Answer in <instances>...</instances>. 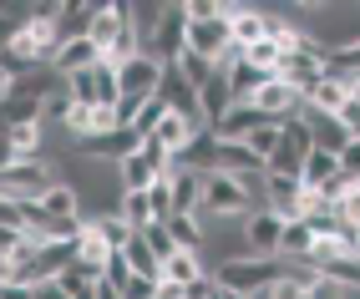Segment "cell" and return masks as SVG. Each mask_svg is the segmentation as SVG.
<instances>
[{
  "mask_svg": "<svg viewBox=\"0 0 360 299\" xmlns=\"http://www.w3.org/2000/svg\"><path fill=\"white\" fill-rule=\"evenodd\" d=\"M269 294H274V299H315V289H304V284H295V279H279Z\"/></svg>",
  "mask_w": 360,
  "mask_h": 299,
  "instance_id": "cell-45",
  "label": "cell"
},
{
  "mask_svg": "<svg viewBox=\"0 0 360 299\" xmlns=\"http://www.w3.org/2000/svg\"><path fill=\"white\" fill-rule=\"evenodd\" d=\"M229 46H233V36H229L224 6H219V15H208V20H188V51H193V56H203V61L219 66L229 56Z\"/></svg>",
  "mask_w": 360,
  "mask_h": 299,
  "instance_id": "cell-7",
  "label": "cell"
},
{
  "mask_svg": "<svg viewBox=\"0 0 360 299\" xmlns=\"http://www.w3.org/2000/svg\"><path fill=\"white\" fill-rule=\"evenodd\" d=\"M335 122L345 127V137H360V96H345V107L335 112Z\"/></svg>",
  "mask_w": 360,
  "mask_h": 299,
  "instance_id": "cell-43",
  "label": "cell"
},
{
  "mask_svg": "<svg viewBox=\"0 0 360 299\" xmlns=\"http://www.w3.org/2000/svg\"><path fill=\"white\" fill-rule=\"evenodd\" d=\"M279 137H284V122H259V127L244 137V147H249L259 163H269V158H274V147H279Z\"/></svg>",
  "mask_w": 360,
  "mask_h": 299,
  "instance_id": "cell-33",
  "label": "cell"
},
{
  "mask_svg": "<svg viewBox=\"0 0 360 299\" xmlns=\"http://www.w3.org/2000/svg\"><path fill=\"white\" fill-rule=\"evenodd\" d=\"M300 198H304L300 178H274V172H264V208L269 213H279L284 223L300 218Z\"/></svg>",
  "mask_w": 360,
  "mask_h": 299,
  "instance_id": "cell-11",
  "label": "cell"
},
{
  "mask_svg": "<svg viewBox=\"0 0 360 299\" xmlns=\"http://www.w3.org/2000/svg\"><path fill=\"white\" fill-rule=\"evenodd\" d=\"M167 188H173V213H203V172L178 167Z\"/></svg>",
  "mask_w": 360,
  "mask_h": 299,
  "instance_id": "cell-19",
  "label": "cell"
},
{
  "mask_svg": "<svg viewBox=\"0 0 360 299\" xmlns=\"http://www.w3.org/2000/svg\"><path fill=\"white\" fill-rule=\"evenodd\" d=\"M345 96H350V91H345L340 82H330V77H320L315 87H309V96H304V107H309V112H325V117H335V112L345 107Z\"/></svg>",
  "mask_w": 360,
  "mask_h": 299,
  "instance_id": "cell-29",
  "label": "cell"
},
{
  "mask_svg": "<svg viewBox=\"0 0 360 299\" xmlns=\"http://www.w3.org/2000/svg\"><path fill=\"white\" fill-rule=\"evenodd\" d=\"M102 61V51L91 46V36H82V41H66L61 51H56V77H77V71H91Z\"/></svg>",
  "mask_w": 360,
  "mask_h": 299,
  "instance_id": "cell-23",
  "label": "cell"
},
{
  "mask_svg": "<svg viewBox=\"0 0 360 299\" xmlns=\"http://www.w3.org/2000/svg\"><path fill=\"white\" fill-rule=\"evenodd\" d=\"M31 299H71V294H66V289H61V284L51 279V284H41V289H31Z\"/></svg>",
  "mask_w": 360,
  "mask_h": 299,
  "instance_id": "cell-50",
  "label": "cell"
},
{
  "mask_svg": "<svg viewBox=\"0 0 360 299\" xmlns=\"http://www.w3.org/2000/svg\"><path fill=\"white\" fill-rule=\"evenodd\" d=\"M330 213H335V223H340V229H360V183H355Z\"/></svg>",
  "mask_w": 360,
  "mask_h": 299,
  "instance_id": "cell-39",
  "label": "cell"
},
{
  "mask_svg": "<svg viewBox=\"0 0 360 299\" xmlns=\"http://www.w3.org/2000/svg\"><path fill=\"white\" fill-rule=\"evenodd\" d=\"M335 172H340V158H335V153H320V147H315V153L304 158V167H300V183L315 193L325 178H335Z\"/></svg>",
  "mask_w": 360,
  "mask_h": 299,
  "instance_id": "cell-32",
  "label": "cell"
},
{
  "mask_svg": "<svg viewBox=\"0 0 360 299\" xmlns=\"http://www.w3.org/2000/svg\"><path fill=\"white\" fill-rule=\"evenodd\" d=\"M91 229H97V234L107 238V248H112V254H117V248H122V243L132 238V229L122 223V213H102V218H91Z\"/></svg>",
  "mask_w": 360,
  "mask_h": 299,
  "instance_id": "cell-35",
  "label": "cell"
},
{
  "mask_svg": "<svg viewBox=\"0 0 360 299\" xmlns=\"http://www.w3.org/2000/svg\"><path fill=\"white\" fill-rule=\"evenodd\" d=\"M350 188H355V178H350V172L340 167V172H335V178H325L315 193H320V203H325V208H335V203H340V198H345Z\"/></svg>",
  "mask_w": 360,
  "mask_h": 299,
  "instance_id": "cell-38",
  "label": "cell"
},
{
  "mask_svg": "<svg viewBox=\"0 0 360 299\" xmlns=\"http://www.w3.org/2000/svg\"><path fill=\"white\" fill-rule=\"evenodd\" d=\"M71 107H77V102H71V91H66V82L51 91V96H46V102H41V112H46V122H66V112Z\"/></svg>",
  "mask_w": 360,
  "mask_h": 299,
  "instance_id": "cell-41",
  "label": "cell"
},
{
  "mask_svg": "<svg viewBox=\"0 0 360 299\" xmlns=\"http://www.w3.org/2000/svg\"><path fill=\"white\" fill-rule=\"evenodd\" d=\"M224 77H229V91H233V102H254V91L264 87V82H274L269 77V71H259V66H249L244 56H238L229 71H224Z\"/></svg>",
  "mask_w": 360,
  "mask_h": 299,
  "instance_id": "cell-25",
  "label": "cell"
},
{
  "mask_svg": "<svg viewBox=\"0 0 360 299\" xmlns=\"http://www.w3.org/2000/svg\"><path fill=\"white\" fill-rule=\"evenodd\" d=\"M162 229L173 234V243L183 248V254H203V243H208V218L203 213H173Z\"/></svg>",
  "mask_w": 360,
  "mask_h": 299,
  "instance_id": "cell-17",
  "label": "cell"
},
{
  "mask_svg": "<svg viewBox=\"0 0 360 299\" xmlns=\"http://www.w3.org/2000/svg\"><path fill=\"white\" fill-rule=\"evenodd\" d=\"M178 167H193V172H213V167H219V132H213V127H203L193 142H188L183 147V153H178Z\"/></svg>",
  "mask_w": 360,
  "mask_h": 299,
  "instance_id": "cell-22",
  "label": "cell"
},
{
  "mask_svg": "<svg viewBox=\"0 0 360 299\" xmlns=\"http://www.w3.org/2000/svg\"><path fill=\"white\" fill-rule=\"evenodd\" d=\"M224 15H229L233 51H249V46H259V41H264V6H238V0H229Z\"/></svg>",
  "mask_w": 360,
  "mask_h": 299,
  "instance_id": "cell-10",
  "label": "cell"
},
{
  "mask_svg": "<svg viewBox=\"0 0 360 299\" xmlns=\"http://www.w3.org/2000/svg\"><path fill=\"white\" fill-rule=\"evenodd\" d=\"M183 51H188V11H183V6H162L158 31L142 41V56H153V61H162V66H173Z\"/></svg>",
  "mask_w": 360,
  "mask_h": 299,
  "instance_id": "cell-3",
  "label": "cell"
},
{
  "mask_svg": "<svg viewBox=\"0 0 360 299\" xmlns=\"http://www.w3.org/2000/svg\"><path fill=\"white\" fill-rule=\"evenodd\" d=\"M77 264H82V269H91V274H97V279H102V274H107V264H112V248H107V238H102L97 229H91V223H86V234H82Z\"/></svg>",
  "mask_w": 360,
  "mask_h": 299,
  "instance_id": "cell-27",
  "label": "cell"
},
{
  "mask_svg": "<svg viewBox=\"0 0 360 299\" xmlns=\"http://www.w3.org/2000/svg\"><path fill=\"white\" fill-rule=\"evenodd\" d=\"M309 153H315L309 127L295 117V122H284V137H279V147H274V158L264 163V172H274V178H300V167H304Z\"/></svg>",
  "mask_w": 360,
  "mask_h": 299,
  "instance_id": "cell-5",
  "label": "cell"
},
{
  "mask_svg": "<svg viewBox=\"0 0 360 299\" xmlns=\"http://www.w3.org/2000/svg\"><path fill=\"white\" fill-rule=\"evenodd\" d=\"M309 248H315V223L309 218H290L279 234V259L284 264H309Z\"/></svg>",
  "mask_w": 360,
  "mask_h": 299,
  "instance_id": "cell-16",
  "label": "cell"
},
{
  "mask_svg": "<svg viewBox=\"0 0 360 299\" xmlns=\"http://www.w3.org/2000/svg\"><path fill=\"white\" fill-rule=\"evenodd\" d=\"M0 299H31L26 284H0Z\"/></svg>",
  "mask_w": 360,
  "mask_h": 299,
  "instance_id": "cell-53",
  "label": "cell"
},
{
  "mask_svg": "<svg viewBox=\"0 0 360 299\" xmlns=\"http://www.w3.org/2000/svg\"><path fill=\"white\" fill-rule=\"evenodd\" d=\"M233 107H238V102H233V91H229V77H224V71H219L213 82L198 87V122H203V127H219V122H224Z\"/></svg>",
  "mask_w": 360,
  "mask_h": 299,
  "instance_id": "cell-12",
  "label": "cell"
},
{
  "mask_svg": "<svg viewBox=\"0 0 360 299\" xmlns=\"http://www.w3.org/2000/svg\"><path fill=\"white\" fill-rule=\"evenodd\" d=\"M117 87H122V96H132V102H153L158 87H162V61L153 56H132L117 66Z\"/></svg>",
  "mask_w": 360,
  "mask_h": 299,
  "instance_id": "cell-8",
  "label": "cell"
},
{
  "mask_svg": "<svg viewBox=\"0 0 360 299\" xmlns=\"http://www.w3.org/2000/svg\"><path fill=\"white\" fill-rule=\"evenodd\" d=\"M15 163V147H11V137H6V127H0V172H6Z\"/></svg>",
  "mask_w": 360,
  "mask_h": 299,
  "instance_id": "cell-51",
  "label": "cell"
},
{
  "mask_svg": "<svg viewBox=\"0 0 360 299\" xmlns=\"http://www.w3.org/2000/svg\"><path fill=\"white\" fill-rule=\"evenodd\" d=\"M142 243H148L153 254H158V264H162L167 254H178V243H173V234H167L162 223H153V229H142Z\"/></svg>",
  "mask_w": 360,
  "mask_h": 299,
  "instance_id": "cell-40",
  "label": "cell"
},
{
  "mask_svg": "<svg viewBox=\"0 0 360 299\" xmlns=\"http://www.w3.org/2000/svg\"><path fill=\"white\" fill-rule=\"evenodd\" d=\"M11 274H15V264H11V254H0V284H11Z\"/></svg>",
  "mask_w": 360,
  "mask_h": 299,
  "instance_id": "cell-54",
  "label": "cell"
},
{
  "mask_svg": "<svg viewBox=\"0 0 360 299\" xmlns=\"http://www.w3.org/2000/svg\"><path fill=\"white\" fill-rule=\"evenodd\" d=\"M148 203H153V223H167V218H173V188H167V183H153V188H148Z\"/></svg>",
  "mask_w": 360,
  "mask_h": 299,
  "instance_id": "cell-42",
  "label": "cell"
},
{
  "mask_svg": "<svg viewBox=\"0 0 360 299\" xmlns=\"http://www.w3.org/2000/svg\"><path fill=\"white\" fill-rule=\"evenodd\" d=\"M300 122H304V127H309V142H315L320 147V153H335V158H340L345 153V127H340V122H335V117H325V112H300Z\"/></svg>",
  "mask_w": 360,
  "mask_h": 299,
  "instance_id": "cell-15",
  "label": "cell"
},
{
  "mask_svg": "<svg viewBox=\"0 0 360 299\" xmlns=\"http://www.w3.org/2000/svg\"><path fill=\"white\" fill-rule=\"evenodd\" d=\"M355 259H360V229H355Z\"/></svg>",
  "mask_w": 360,
  "mask_h": 299,
  "instance_id": "cell-55",
  "label": "cell"
},
{
  "mask_svg": "<svg viewBox=\"0 0 360 299\" xmlns=\"http://www.w3.org/2000/svg\"><path fill=\"white\" fill-rule=\"evenodd\" d=\"M91 20H97V6H86V0H66L61 15H56V41H82L91 36Z\"/></svg>",
  "mask_w": 360,
  "mask_h": 299,
  "instance_id": "cell-20",
  "label": "cell"
},
{
  "mask_svg": "<svg viewBox=\"0 0 360 299\" xmlns=\"http://www.w3.org/2000/svg\"><path fill=\"white\" fill-rule=\"evenodd\" d=\"M213 172H238V178H244V172H264V163L249 153L244 142H219V167Z\"/></svg>",
  "mask_w": 360,
  "mask_h": 299,
  "instance_id": "cell-30",
  "label": "cell"
},
{
  "mask_svg": "<svg viewBox=\"0 0 360 299\" xmlns=\"http://www.w3.org/2000/svg\"><path fill=\"white\" fill-rule=\"evenodd\" d=\"M158 294V279H127L122 284V299H153Z\"/></svg>",
  "mask_w": 360,
  "mask_h": 299,
  "instance_id": "cell-47",
  "label": "cell"
},
{
  "mask_svg": "<svg viewBox=\"0 0 360 299\" xmlns=\"http://www.w3.org/2000/svg\"><path fill=\"white\" fill-rule=\"evenodd\" d=\"M198 274H208L203 254H183V248H178V254L162 259V284H178V289H183V284H193Z\"/></svg>",
  "mask_w": 360,
  "mask_h": 299,
  "instance_id": "cell-26",
  "label": "cell"
},
{
  "mask_svg": "<svg viewBox=\"0 0 360 299\" xmlns=\"http://www.w3.org/2000/svg\"><path fill=\"white\" fill-rule=\"evenodd\" d=\"M259 122H264V117H259L249 102H238V107H233V112L219 122V127H213V132H219V142H244V137L259 127Z\"/></svg>",
  "mask_w": 360,
  "mask_h": 299,
  "instance_id": "cell-28",
  "label": "cell"
},
{
  "mask_svg": "<svg viewBox=\"0 0 360 299\" xmlns=\"http://www.w3.org/2000/svg\"><path fill=\"white\" fill-rule=\"evenodd\" d=\"M279 56H284V51H279V46H274L269 36H264L259 46H249V51H244V61H249V66H259V71H269V77H274V66H279Z\"/></svg>",
  "mask_w": 360,
  "mask_h": 299,
  "instance_id": "cell-37",
  "label": "cell"
},
{
  "mask_svg": "<svg viewBox=\"0 0 360 299\" xmlns=\"http://www.w3.org/2000/svg\"><path fill=\"white\" fill-rule=\"evenodd\" d=\"M219 294V284H213V274H198L193 284H183V299H213Z\"/></svg>",
  "mask_w": 360,
  "mask_h": 299,
  "instance_id": "cell-44",
  "label": "cell"
},
{
  "mask_svg": "<svg viewBox=\"0 0 360 299\" xmlns=\"http://www.w3.org/2000/svg\"><path fill=\"white\" fill-rule=\"evenodd\" d=\"M167 117V107L158 102V96H153V102H142V112H137V122H132V132H137V142H148L153 132H158V122Z\"/></svg>",
  "mask_w": 360,
  "mask_h": 299,
  "instance_id": "cell-36",
  "label": "cell"
},
{
  "mask_svg": "<svg viewBox=\"0 0 360 299\" xmlns=\"http://www.w3.org/2000/svg\"><path fill=\"white\" fill-rule=\"evenodd\" d=\"M158 102L167 112H178V117H198V91L183 82V71L178 66H162V87H158Z\"/></svg>",
  "mask_w": 360,
  "mask_h": 299,
  "instance_id": "cell-13",
  "label": "cell"
},
{
  "mask_svg": "<svg viewBox=\"0 0 360 299\" xmlns=\"http://www.w3.org/2000/svg\"><path fill=\"white\" fill-rule=\"evenodd\" d=\"M183 11H188V20H208V15H219V0H183Z\"/></svg>",
  "mask_w": 360,
  "mask_h": 299,
  "instance_id": "cell-48",
  "label": "cell"
},
{
  "mask_svg": "<svg viewBox=\"0 0 360 299\" xmlns=\"http://www.w3.org/2000/svg\"><path fill=\"white\" fill-rule=\"evenodd\" d=\"M198 132H203V122H198V117H178V112H167V117L158 122V132H153V142L162 147V153H173V158H178V153H183V147L193 142Z\"/></svg>",
  "mask_w": 360,
  "mask_h": 299,
  "instance_id": "cell-14",
  "label": "cell"
},
{
  "mask_svg": "<svg viewBox=\"0 0 360 299\" xmlns=\"http://www.w3.org/2000/svg\"><path fill=\"white\" fill-rule=\"evenodd\" d=\"M36 208H41V218H46V223H66V218H82V198H77V188L51 183V188L36 198Z\"/></svg>",
  "mask_w": 360,
  "mask_h": 299,
  "instance_id": "cell-18",
  "label": "cell"
},
{
  "mask_svg": "<svg viewBox=\"0 0 360 299\" xmlns=\"http://www.w3.org/2000/svg\"><path fill=\"white\" fill-rule=\"evenodd\" d=\"M264 208V172H203V218H249Z\"/></svg>",
  "mask_w": 360,
  "mask_h": 299,
  "instance_id": "cell-1",
  "label": "cell"
},
{
  "mask_svg": "<svg viewBox=\"0 0 360 299\" xmlns=\"http://www.w3.org/2000/svg\"><path fill=\"white\" fill-rule=\"evenodd\" d=\"M279 234H284V218L269 213V208H254V213L244 218V229H238L249 259H279Z\"/></svg>",
  "mask_w": 360,
  "mask_h": 299,
  "instance_id": "cell-6",
  "label": "cell"
},
{
  "mask_svg": "<svg viewBox=\"0 0 360 299\" xmlns=\"http://www.w3.org/2000/svg\"><path fill=\"white\" fill-rule=\"evenodd\" d=\"M20 243H26V229H11V223H0V254H15Z\"/></svg>",
  "mask_w": 360,
  "mask_h": 299,
  "instance_id": "cell-49",
  "label": "cell"
},
{
  "mask_svg": "<svg viewBox=\"0 0 360 299\" xmlns=\"http://www.w3.org/2000/svg\"><path fill=\"white\" fill-rule=\"evenodd\" d=\"M340 167H345L350 178L360 183V137H350V142H345V153H340Z\"/></svg>",
  "mask_w": 360,
  "mask_h": 299,
  "instance_id": "cell-46",
  "label": "cell"
},
{
  "mask_svg": "<svg viewBox=\"0 0 360 299\" xmlns=\"http://www.w3.org/2000/svg\"><path fill=\"white\" fill-rule=\"evenodd\" d=\"M153 183H158V172H153V163H148V158H142V147H137L132 158L117 163V188H122V193H148Z\"/></svg>",
  "mask_w": 360,
  "mask_h": 299,
  "instance_id": "cell-24",
  "label": "cell"
},
{
  "mask_svg": "<svg viewBox=\"0 0 360 299\" xmlns=\"http://www.w3.org/2000/svg\"><path fill=\"white\" fill-rule=\"evenodd\" d=\"M350 96H360V82H355V87H350Z\"/></svg>",
  "mask_w": 360,
  "mask_h": 299,
  "instance_id": "cell-56",
  "label": "cell"
},
{
  "mask_svg": "<svg viewBox=\"0 0 360 299\" xmlns=\"http://www.w3.org/2000/svg\"><path fill=\"white\" fill-rule=\"evenodd\" d=\"M117 254H122V264H127V274L132 279H158L162 284V264H158V254L148 243H142V234H132L122 248H117Z\"/></svg>",
  "mask_w": 360,
  "mask_h": 299,
  "instance_id": "cell-21",
  "label": "cell"
},
{
  "mask_svg": "<svg viewBox=\"0 0 360 299\" xmlns=\"http://www.w3.org/2000/svg\"><path fill=\"white\" fill-rule=\"evenodd\" d=\"M56 183V167L36 158V163H11L0 172V198H11V203H36V198Z\"/></svg>",
  "mask_w": 360,
  "mask_h": 299,
  "instance_id": "cell-4",
  "label": "cell"
},
{
  "mask_svg": "<svg viewBox=\"0 0 360 299\" xmlns=\"http://www.w3.org/2000/svg\"><path fill=\"white\" fill-rule=\"evenodd\" d=\"M173 66L183 71V82L193 87V91H198L203 82H213V77H219V66H213V61H203V56H193V51H183V56H178Z\"/></svg>",
  "mask_w": 360,
  "mask_h": 299,
  "instance_id": "cell-34",
  "label": "cell"
},
{
  "mask_svg": "<svg viewBox=\"0 0 360 299\" xmlns=\"http://www.w3.org/2000/svg\"><path fill=\"white\" fill-rule=\"evenodd\" d=\"M213 274V284H219L224 294H264L269 284L284 279V259H229L219 269H208Z\"/></svg>",
  "mask_w": 360,
  "mask_h": 299,
  "instance_id": "cell-2",
  "label": "cell"
},
{
  "mask_svg": "<svg viewBox=\"0 0 360 299\" xmlns=\"http://www.w3.org/2000/svg\"><path fill=\"white\" fill-rule=\"evenodd\" d=\"M91 299H122V289L107 284V279H97V284H91Z\"/></svg>",
  "mask_w": 360,
  "mask_h": 299,
  "instance_id": "cell-52",
  "label": "cell"
},
{
  "mask_svg": "<svg viewBox=\"0 0 360 299\" xmlns=\"http://www.w3.org/2000/svg\"><path fill=\"white\" fill-rule=\"evenodd\" d=\"M117 213H122V223H127L132 234L153 229V203H148V193H122V198H117Z\"/></svg>",
  "mask_w": 360,
  "mask_h": 299,
  "instance_id": "cell-31",
  "label": "cell"
},
{
  "mask_svg": "<svg viewBox=\"0 0 360 299\" xmlns=\"http://www.w3.org/2000/svg\"><path fill=\"white\" fill-rule=\"evenodd\" d=\"M127 26H132V6H127V0H112V6H97V20H91V46L102 51V61L112 56L117 36H122Z\"/></svg>",
  "mask_w": 360,
  "mask_h": 299,
  "instance_id": "cell-9",
  "label": "cell"
}]
</instances>
